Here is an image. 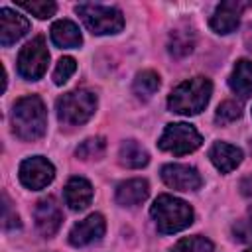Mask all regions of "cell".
<instances>
[{"label":"cell","mask_w":252,"mask_h":252,"mask_svg":"<svg viewBox=\"0 0 252 252\" xmlns=\"http://www.w3.org/2000/svg\"><path fill=\"white\" fill-rule=\"evenodd\" d=\"M47 110L37 94L22 96L12 106V130L20 140L33 142L45 134Z\"/></svg>","instance_id":"cell-1"},{"label":"cell","mask_w":252,"mask_h":252,"mask_svg":"<svg viewBox=\"0 0 252 252\" xmlns=\"http://www.w3.org/2000/svg\"><path fill=\"white\" fill-rule=\"evenodd\" d=\"M213 85L207 77H193L179 83L167 96V106L171 112L193 116L199 114L211 100Z\"/></svg>","instance_id":"cell-2"},{"label":"cell","mask_w":252,"mask_h":252,"mask_svg":"<svg viewBox=\"0 0 252 252\" xmlns=\"http://www.w3.org/2000/svg\"><path fill=\"white\" fill-rule=\"evenodd\" d=\"M150 215L161 234L179 232L193 222V209L189 207V203L173 195H159L154 201Z\"/></svg>","instance_id":"cell-3"},{"label":"cell","mask_w":252,"mask_h":252,"mask_svg":"<svg viewBox=\"0 0 252 252\" xmlns=\"http://www.w3.org/2000/svg\"><path fill=\"white\" fill-rule=\"evenodd\" d=\"M59 122L67 126L85 124L96 110V94L87 89H75L61 94L55 102Z\"/></svg>","instance_id":"cell-4"},{"label":"cell","mask_w":252,"mask_h":252,"mask_svg":"<svg viewBox=\"0 0 252 252\" xmlns=\"http://www.w3.org/2000/svg\"><path fill=\"white\" fill-rule=\"evenodd\" d=\"M75 12L81 16L87 30L94 35L118 33L124 28V16L118 8L102 6V4H79Z\"/></svg>","instance_id":"cell-5"},{"label":"cell","mask_w":252,"mask_h":252,"mask_svg":"<svg viewBox=\"0 0 252 252\" xmlns=\"http://www.w3.org/2000/svg\"><path fill=\"white\" fill-rule=\"evenodd\" d=\"M203 144L201 134L187 122H173L167 124L165 130L159 136L158 146L163 152H169L173 156H185L195 152L199 146Z\"/></svg>","instance_id":"cell-6"},{"label":"cell","mask_w":252,"mask_h":252,"mask_svg":"<svg viewBox=\"0 0 252 252\" xmlns=\"http://www.w3.org/2000/svg\"><path fill=\"white\" fill-rule=\"evenodd\" d=\"M49 63V51L41 35L28 41L18 53V73L28 81H37L45 75Z\"/></svg>","instance_id":"cell-7"},{"label":"cell","mask_w":252,"mask_h":252,"mask_svg":"<svg viewBox=\"0 0 252 252\" xmlns=\"http://www.w3.org/2000/svg\"><path fill=\"white\" fill-rule=\"evenodd\" d=\"M55 177L53 163L43 156H32L20 163V181L28 189H43Z\"/></svg>","instance_id":"cell-8"},{"label":"cell","mask_w":252,"mask_h":252,"mask_svg":"<svg viewBox=\"0 0 252 252\" xmlns=\"http://www.w3.org/2000/svg\"><path fill=\"white\" fill-rule=\"evenodd\" d=\"M252 8V2H244V0H226V2H220L211 20H209V26L215 33H220V35H226L230 32H234L240 24V16L244 10Z\"/></svg>","instance_id":"cell-9"},{"label":"cell","mask_w":252,"mask_h":252,"mask_svg":"<svg viewBox=\"0 0 252 252\" xmlns=\"http://www.w3.org/2000/svg\"><path fill=\"white\" fill-rule=\"evenodd\" d=\"M161 179L167 187L175 191H195L203 185L199 171L185 163H167L161 167Z\"/></svg>","instance_id":"cell-10"},{"label":"cell","mask_w":252,"mask_h":252,"mask_svg":"<svg viewBox=\"0 0 252 252\" xmlns=\"http://www.w3.org/2000/svg\"><path fill=\"white\" fill-rule=\"evenodd\" d=\"M33 219H35V226L43 236H53L61 222H63V213L57 205V201L53 197H43L37 201L35 211H33Z\"/></svg>","instance_id":"cell-11"},{"label":"cell","mask_w":252,"mask_h":252,"mask_svg":"<svg viewBox=\"0 0 252 252\" xmlns=\"http://www.w3.org/2000/svg\"><path fill=\"white\" fill-rule=\"evenodd\" d=\"M106 230V222H104V217L100 213H93L89 215L87 219L79 220L71 232H69V242L73 246H87L91 242H96L102 238Z\"/></svg>","instance_id":"cell-12"},{"label":"cell","mask_w":252,"mask_h":252,"mask_svg":"<svg viewBox=\"0 0 252 252\" xmlns=\"http://www.w3.org/2000/svg\"><path fill=\"white\" fill-rule=\"evenodd\" d=\"M28 32H30V22L26 16H22L10 8L0 10V43L4 47L22 39Z\"/></svg>","instance_id":"cell-13"},{"label":"cell","mask_w":252,"mask_h":252,"mask_svg":"<svg viewBox=\"0 0 252 252\" xmlns=\"http://www.w3.org/2000/svg\"><path fill=\"white\" fill-rule=\"evenodd\" d=\"M150 195V185L146 179L142 177H134V179H126L122 183L116 185V203L122 207H136L140 203H144Z\"/></svg>","instance_id":"cell-14"},{"label":"cell","mask_w":252,"mask_h":252,"mask_svg":"<svg viewBox=\"0 0 252 252\" xmlns=\"http://www.w3.org/2000/svg\"><path fill=\"white\" fill-rule=\"evenodd\" d=\"M209 158L220 173H230L232 169H236L240 165L242 150L232 144H226V142H215L209 150Z\"/></svg>","instance_id":"cell-15"},{"label":"cell","mask_w":252,"mask_h":252,"mask_svg":"<svg viewBox=\"0 0 252 252\" xmlns=\"http://www.w3.org/2000/svg\"><path fill=\"white\" fill-rule=\"evenodd\" d=\"M65 203L73 211H83L93 201V185L85 177H71L65 185Z\"/></svg>","instance_id":"cell-16"},{"label":"cell","mask_w":252,"mask_h":252,"mask_svg":"<svg viewBox=\"0 0 252 252\" xmlns=\"http://www.w3.org/2000/svg\"><path fill=\"white\" fill-rule=\"evenodd\" d=\"M49 35H51V41L61 49L81 47V43H83V35L79 32V26L71 20H57L51 26Z\"/></svg>","instance_id":"cell-17"},{"label":"cell","mask_w":252,"mask_h":252,"mask_svg":"<svg viewBox=\"0 0 252 252\" xmlns=\"http://www.w3.org/2000/svg\"><path fill=\"white\" fill-rule=\"evenodd\" d=\"M228 87L232 89V93H236L242 98L252 94V61H248V59L236 61V65L228 77Z\"/></svg>","instance_id":"cell-18"},{"label":"cell","mask_w":252,"mask_h":252,"mask_svg":"<svg viewBox=\"0 0 252 252\" xmlns=\"http://www.w3.org/2000/svg\"><path fill=\"white\" fill-rule=\"evenodd\" d=\"M118 161L124 167L140 169V167L148 165L150 156H148L146 148H142V144H138L136 140H126V142H122V146L118 150Z\"/></svg>","instance_id":"cell-19"},{"label":"cell","mask_w":252,"mask_h":252,"mask_svg":"<svg viewBox=\"0 0 252 252\" xmlns=\"http://www.w3.org/2000/svg\"><path fill=\"white\" fill-rule=\"evenodd\" d=\"M195 47V32L189 26H177L169 33V53L173 57H185Z\"/></svg>","instance_id":"cell-20"},{"label":"cell","mask_w":252,"mask_h":252,"mask_svg":"<svg viewBox=\"0 0 252 252\" xmlns=\"http://www.w3.org/2000/svg\"><path fill=\"white\" fill-rule=\"evenodd\" d=\"M132 89H134V94H136L138 98L148 100V98L159 89V75H158L156 71H150V69H148V71H142V73L136 75Z\"/></svg>","instance_id":"cell-21"},{"label":"cell","mask_w":252,"mask_h":252,"mask_svg":"<svg viewBox=\"0 0 252 252\" xmlns=\"http://www.w3.org/2000/svg\"><path fill=\"white\" fill-rule=\"evenodd\" d=\"M106 150V140L102 136H93V138H87L85 142H81L75 150L77 158L81 159H98Z\"/></svg>","instance_id":"cell-22"},{"label":"cell","mask_w":252,"mask_h":252,"mask_svg":"<svg viewBox=\"0 0 252 252\" xmlns=\"http://www.w3.org/2000/svg\"><path fill=\"white\" fill-rule=\"evenodd\" d=\"M18 8L30 12L32 16H35L39 20H47V18H51L55 14L57 4L51 2V0H32V2L30 0H20L18 2Z\"/></svg>","instance_id":"cell-23"},{"label":"cell","mask_w":252,"mask_h":252,"mask_svg":"<svg viewBox=\"0 0 252 252\" xmlns=\"http://www.w3.org/2000/svg\"><path fill=\"white\" fill-rule=\"evenodd\" d=\"M169 252H213V242L199 234L185 236L177 244H173V248Z\"/></svg>","instance_id":"cell-24"},{"label":"cell","mask_w":252,"mask_h":252,"mask_svg":"<svg viewBox=\"0 0 252 252\" xmlns=\"http://www.w3.org/2000/svg\"><path fill=\"white\" fill-rule=\"evenodd\" d=\"M240 116H242V108H240V104L234 102V100H224V102L219 104L217 114H215V120H217L219 124H228V122L238 120Z\"/></svg>","instance_id":"cell-25"},{"label":"cell","mask_w":252,"mask_h":252,"mask_svg":"<svg viewBox=\"0 0 252 252\" xmlns=\"http://www.w3.org/2000/svg\"><path fill=\"white\" fill-rule=\"evenodd\" d=\"M77 71V61L73 57H61L53 69V83L55 85H63L67 83V79Z\"/></svg>","instance_id":"cell-26"},{"label":"cell","mask_w":252,"mask_h":252,"mask_svg":"<svg viewBox=\"0 0 252 252\" xmlns=\"http://www.w3.org/2000/svg\"><path fill=\"white\" fill-rule=\"evenodd\" d=\"M234 238L242 240V242H252V207L246 211L244 219H240L234 226H232Z\"/></svg>","instance_id":"cell-27"},{"label":"cell","mask_w":252,"mask_h":252,"mask_svg":"<svg viewBox=\"0 0 252 252\" xmlns=\"http://www.w3.org/2000/svg\"><path fill=\"white\" fill-rule=\"evenodd\" d=\"M2 226L6 230H12V228H20V217L16 211H12L10 207V201L8 197L4 195V213H2Z\"/></svg>","instance_id":"cell-28"},{"label":"cell","mask_w":252,"mask_h":252,"mask_svg":"<svg viewBox=\"0 0 252 252\" xmlns=\"http://www.w3.org/2000/svg\"><path fill=\"white\" fill-rule=\"evenodd\" d=\"M244 39H246V45H248V49L252 51V24L246 28V33H244Z\"/></svg>","instance_id":"cell-29"},{"label":"cell","mask_w":252,"mask_h":252,"mask_svg":"<svg viewBox=\"0 0 252 252\" xmlns=\"http://www.w3.org/2000/svg\"><path fill=\"white\" fill-rule=\"evenodd\" d=\"M244 252H252V248H246V250H244Z\"/></svg>","instance_id":"cell-30"}]
</instances>
